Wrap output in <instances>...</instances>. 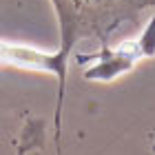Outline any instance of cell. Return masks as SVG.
<instances>
[{
  "mask_svg": "<svg viewBox=\"0 0 155 155\" xmlns=\"http://www.w3.org/2000/svg\"><path fill=\"white\" fill-rule=\"evenodd\" d=\"M144 55H155V18L146 27L142 38L133 42H124L115 51H104L100 62L87 71V78H91V80H113L115 75L129 71Z\"/></svg>",
  "mask_w": 155,
  "mask_h": 155,
  "instance_id": "6da1fadb",
  "label": "cell"
},
{
  "mask_svg": "<svg viewBox=\"0 0 155 155\" xmlns=\"http://www.w3.org/2000/svg\"><path fill=\"white\" fill-rule=\"evenodd\" d=\"M64 53H45L36 51L29 47H18L9 45V42H0V62L5 64H16L22 69H38V71L47 73H58L60 78H64Z\"/></svg>",
  "mask_w": 155,
  "mask_h": 155,
  "instance_id": "7a4b0ae2",
  "label": "cell"
}]
</instances>
